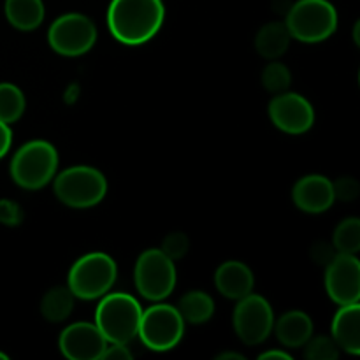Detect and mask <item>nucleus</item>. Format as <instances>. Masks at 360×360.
Instances as JSON below:
<instances>
[{"instance_id":"nucleus-23","label":"nucleus","mask_w":360,"mask_h":360,"mask_svg":"<svg viewBox=\"0 0 360 360\" xmlns=\"http://www.w3.org/2000/svg\"><path fill=\"white\" fill-rule=\"evenodd\" d=\"M333 246L336 253L357 255L360 250V220L357 217L345 218L338 224L333 234Z\"/></svg>"},{"instance_id":"nucleus-10","label":"nucleus","mask_w":360,"mask_h":360,"mask_svg":"<svg viewBox=\"0 0 360 360\" xmlns=\"http://www.w3.org/2000/svg\"><path fill=\"white\" fill-rule=\"evenodd\" d=\"M232 326L246 347L264 343L271 336L274 326V313L269 301L253 292L239 299L232 313Z\"/></svg>"},{"instance_id":"nucleus-18","label":"nucleus","mask_w":360,"mask_h":360,"mask_svg":"<svg viewBox=\"0 0 360 360\" xmlns=\"http://www.w3.org/2000/svg\"><path fill=\"white\" fill-rule=\"evenodd\" d=\"M290 39V32L283 21H271L257 32L255 49L262 58L278 60L287 53Z\"/></svg>"},{"instance_id":"nucleus-28","label":"nucleus","mask_w":360,"mask_h":360,"mask_svg":"<svg viewBox=\"0 0 360 360\" xmlns=\"http://www.w3.org/2000/svg\"><path fill=\"white\" fill-rule=\"evenodd\" d=\"M23 220V213H21L20 206L13 200H0V221L6 225H16Z\"/></svg>"},{"instance_id":"nucleus-9","label":"nucleus","mask_w":360,"mask_h":360,"mask_svg":"<svg viewBox=\"0 0 360 360\" xmlns=\"http://www.w3.org/2000/svg\"><path fill=\"white\" fill-rule=\"evenodd\" d=\"M48 42L58 55L81 56L90 51L97 42V27L84 14H62L49 27Z\"/></svg>"},{"instance_id":"nucleus-25","label":"nucleus","mask_w":360,"mask_h":360,"mask_svg":"<svg viewBox=\"0 0 360 360\" xmlns=\"http://www.w3.org/2000/svg\"><path fill=\"white\" fill-rule=\"evenodd\" d=\"M304 359L338 360L340 359V347L330 336H311L304 345Z\"/></svg>"},{"instance_id":"nucleus-31","label":"nucleus","mask_w":360,"mask_h":360,"mask_svg":"<svg viewBox=\"0 0 360 360\" xmlns=\"http://www.w3.org/2000/svg\"><path fill=\"white\" fill-rule=\"evenodd\" d=\"M11 146H13V130L7 123L0 122V160L9 153Z\"/></svg>"},{"instance_id":"nucleus-5","label":"nucleus","mask_w":360,"mask_h":360,"mask_svg":"<svg viewBox=\"0 0 360 360\" xmlns=\"http://www.w3.org/2000/svg\"><path fill=\"white\" fill-rule=\"evenodd\" d=\"M283 23L292 39L315 44L336 32L338 11L329 0H297L288 7Z\"/></svg>"},{"instance_id":"nucleus-26","label":"nucleus","mask_w":360,"mask_h":360,"mask_svg":"<svg viewBox=\"0 0 360 360\" xmlns=\"http://www.w3.org/2000/svg\"><path fill=\"white\" fill-rule=\"evenodd\" d=\"M188 248H190V239L185 232H171V234L165 236L160 246L162 252H164L172 262L183 259V257L188 253Z\"/></svg>"},{"instance_id":"nucleus-29","label":"nucleus","mask_w":360,"mask_h":360,"mask_svg":"<svg viewBox=\"0 0 360 360\" xmlns=\"http://www.w3.org/2000/svg\"><path fill=\"white\" fill-rule=\"evenodd\" d=\"M132 357H134L132 352L129 350L127 345L108 343V347H105L101 360H130Z\"/></svg>"},{"instance_id":"nucleus-7","label":"nucleus","mask_w":360,"mask_h":360,"mask_svg":"<svg viewBox=\"0 0 360 360\" xmlns=\"http://www.w3.org/2000/svg\"><path fill=\"white\" fill-rule=\"evenodd\" d=\"M176 266L160 248L143 252L134 267V283L137 292L151 302L167 299L176 288Z\"/></svg>"},{"instance_id":"nucleus-11","label":"nucleus","mask_w":360,"mask_h":360,"mask_svg":"<svg viewBox=\"0 0 360 360\" xmlns=\"http://www.w3.org/2000/svg\"><path fill=\"white\" fill-rule=\"evenodd\" d=\"M269 118L281 132L301 136L315 123V109L308 98L287 90L274 95L269 102Z\"/></svg>"},{"instance_id":"nucleus-17","label":"nucleus","mask_w":360,"mask_h":360,"mask_svg":"<svg viewBox=\"0 0 360 360\" xmlns=\"http://www.w3.org/2000/svg\"><path fill=\"white\" fill-rule=\"evenodd\" d=\"M273 333L285 348H301L313 336V320L308 313L299 309L287 311L274 320Z\"/></svg>"},{"instance_id":"nucleus-12","label":"nucleus","mask_w":360,"mask_h":360,"mask_svg":"<svg viewBox=\"0 0 360 360\" xmlns=\"http://www.w3.org/2000/svg\"><path fill=\"white\" fill-rule=\"evenodd\" d=\"M327 295L338 306L360 301V262L357 255L336 253L326 266Z\"/></svg>"},{"instance_id":"nucleus-20","label":"nucleus","mask_w":360,"mask_h":360,"mask_svg":"<svg viewBox=\"0 0 360 360\" xmlns=\"http://www.w3.org/2000/svg\"><path fill=\"white\" fill-rule=\"evenodd\" d=\"M178 311L185 323L200 326L213 319L214 315V301L210 294L202 290H190L181 295L178 302Z\"/></svg>"},{"instance_id":"nucleus-30","label":"nucleus","mask_w":360,"mask_h":360,"mask_svg":"<svg viewBox=\"0 0 360 360\" xmlns=\"http://www.w3.org/2000/svg\"><path fill=\"white\" fill-rule=\"evenodd\" d=\"M311 255H313V260H315L316 264H329L330 259H333L336 253H334V246L327 245V243H319V245L313 246L311 250Z\"/></svg>"},{"instance_id":"nucleus-2","label":"nucleus","mask_w":360,"mask_h":360,"mask_svg":"<svg viewBox=\"0 0 360 360\" xmlns=\"http://www.w3.org/2000/svg\"><path fill=\"white\" fill-rule=\"evenodd\" d=\"M143 308L134 295L125 292H112L102 295L95 311V326L108 343L129 345L139 333Z\"/></svg>"},{"instance_id":"nucleus-34","label":"nucleus","mask_w":360,"mask_h":360,"mask_svg":"<svg viewBox=\"0 0 360 360\" xmlns=\"http://www.w3.org/2000/svg\"><path fill=\"white\" fill-rule=\"evenodd\" d=\"M0 360H9V357H7V355L4 354V352H0Z\"/></svg>"},{"instance_id":"nucleus-21","label":"nucleus","mask_w":360,"mask_h":360,"mask_svg":"<svg viewBox=\"0 0 360 360\" xmlns=\"http://www.w3.org/2000/svg\"><path fill=\"white\" fill-rule=\"evenodd\" d=\"M74 294L69 287H53L44 294L41 301V315L48 322L58 323L70 316L74 309Z\"/></svg>"},{"instance_id":"nucleus-24","label":"nucleus","mask_w":360,"mask_h":360,"mask_svg":"<svg viewBox=\"0 0 360 360\" xmlns=\"http://www.w3.org/2000/svg\"><path fill=\"white\" fill-rule=\"evenodd\" d=\"M260 81H262V86L269 94H283V91H287L290 88L292 72L285 63L278 62V60H271L264 67L262 74H260Z\"/></svg>"},{"instance_id":"nucleus-4","label":"nucleus","mask_w":360,"mask_h":360,"mask_svg":"<svg viewBox=\"0 0 360 360\" xmlns=\"http://www.w3.org/2000/svg\"><path fill=\"white\" fill-rule=\"evenodd\" d=\"M53 190L56 199L72 210H88L104 200L108 179L90 165H72L55 176Z\"/></svg>"},{"instance_id":"nucleus-13","label":"nucleus","mask_w":360,"mask_h":360,"mask_svg":"<svg viewBox=\"0 0 360 360\" xmlns=\"http://www.w3.org/2000/svg\"><path fill=\"white\" fill-rule=\"evenodd\" d=\"M108 341L94 322H76L62 330L58 348L69 360H101Z\"/></svg>"},{"instance_id":"nucleus-8","label":"nucleus","mask_w":360,"mask_h":360,"mask_svg":"<svg viewBox=\"0 0 360 360\" xmlns=\"http://www.w3.org/2000/svg\"><path fill=\"white\" fill-rule=\"evenodd\" d=\"M185 334V320L179 315L178 308L158 301L143 311L139 323V333L143 345L153 352H169L179 345Z\"/></svg>"},{"instance_id":"nucleus-33","label":"nucleus","mask_w":360,"mask_h":360,"mask_svg":"<svg viewBox=\"0 0 360 360\" xmlns=\"http://www.w3.org/2000/svg\"><path fill=\"white\" fill-rule=\"evenodd\" d=\"M217 360H245L241 354H238V352H224V354H218Z\"/></svg>"},{"instance_id":"nucleus-1","label":"nucleus","mask_w":360,"mask_h":360,"mask_svg":"<svg viewBox=\"0 0 360 360\" xmlns=\"http://www.w3.org/2000/svg\"><path fill=\"white\" fill-rule=\"evenodd\" d=\"M165 21L162 0H111L108 7V27L112 37L127 46L151 41Z\"/></svg>"},{"instance_id":"nucleus-14","label":"nucleus","mask_w":360,"mask_h":360,"mask_svg":"<svg viewBox=\"0 0 360 360\" xmlns=\"http://www.w3.org/2000/svg\"><path fill=\"white\" fill-rule=\"evenodd\" d=\"M292 200L304 213H323L330 210L336 200L333 181L322 174L302 176L292 188Z\"/></svg>"},{"instance_id":"nucleus-15","label":"nucleus","mask_w":360,"mask_h":360,"mask_svg":"<svg viewBox=\"0 0 360 360\" xmlns=\"http://www.w3.org/2000/svg\"><path fill=\"white\" fill-rule=\"evenodd\" d=\"M214 287L224 297L239 301L253 292L255 276L245 262L227 260L214 271Z\"/></svg>"},{"instance_id":"nucleus-22","label":"nucleus","mask_w":360,"mask_h":360,"mask_svg":"<svg viewBox=\"0 0 360 360\" xmlns=\"http://www.w3.org/2000/svg\"><path fill=\"white\" fill-rule=\"evenodd\" d=\"M27 108L25 94L13 83H0V122L11 123L18 122L23 116Z\"/></svg>"},{"instance_id":"nucleus-19","label":"nucleus","mask_w":360,"mask_h":360,"mask_svg":"<svg viewBox=\"0 0 360 360\" xmlns=\"http://www.w3.org/2000/svg\"><path fill=\"white\" fill-rule=\"evenodd\" d=\"M4 13H6L11 27L23 32H30L41 27L46 16L42 0H6Z\"/></svg>"},{"instance_id":"nucleus-3","label":"nucleus","mask_w":360,"mask_h":360,"mask_svg":"<svg viewBox=\"0 0 360 360\" xmlns=\"http://www.w3.org/2000/svg\"><path fill=\"white\" fill-rule=\"evenodd\" d=\"M58 169V151L42 139L28 141L11 160V178L25 190H41L53 181Z\"/></svg>"},{"instance_id":"nucleus-16","label":"nucleus","mask_w":360,"mask_h":360,"mask_svg":"<svg viewBox=\"0 0 360 360\" xmlns=\"http://www.w3.org/2000/svg\"><path fill=\"white\" fill-rule=\"evenodd\" d=\"M330 338L340 350L350 355L360 354V304L340 306L330 326Z\"/></svg>"},{"instance_id":"nucleus-27","label":"nucleus","mask_w":360,"mask_h":360,"mask_svg":"<svg viewBox=\"0 0 360 360\" xmlns=\"http://www.w3.org/2000/svg\"><path fill=\"white\" fill-rule=\"evenodd\" d=\"M334 185V197L340 200H354L359 197L360 185L355 178H340L338 181H333Z\"/></svg>"},{"instance_id":"nucleus-32","label":"nucleus","mask_w":360,"mask_h":360,"mask_svg":"<svg viewBox=\"0 0 360 360\" xmlns=\"http://www.w3.org/2000/svg\"><path fill=\"white\" fill-rule=\"evenodd\" d=\"M271 359H280V360H292V355L283 350H267L259 355V360H271Z\"/></svg>"},{"instance_id":"nucleus-6","label":"nucleus","mask_w":360,"mask_h":360,"mask_svg":"<svg viewBox=\"0 0 360 360\" xmlns=\"http://www.w3.org/2000/svg\"><path fill=\"white\" fill-rule=\"evenodd\" d=\"M118 276V267L108 253H86L70 267L67 287L76 299L94 301L108 294Z\"/></svg>"}]
</instances>
